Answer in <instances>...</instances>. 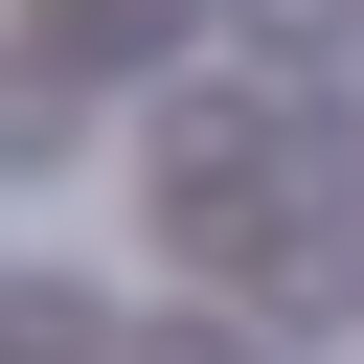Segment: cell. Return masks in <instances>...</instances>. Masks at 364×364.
<instances>
[{
    "label": "cell",
    "mask_w": 364,
    "mask_h": 364,
    "mask_svg": "<svg viewBox=\"0 0 364 364\" xmlns=\"http://www.w3.org/2000/svg\"><path fill=\"white\" fill-rule=\"evenodd\" d=\"M46 46H68V68H159V46H182V0H46Z\"/></svg>",
    "instance_id": "obj_1"
},
{
    "label": "cell",
    "mask_w": 364,
    "mask_h": 364,
    "mask_svg": "<svg viewBox=\"0 0 364 364\" xmlns=\"http://www.w3.org/2000/svg\"><path fill=\"white\" fill-rule=\"evenodd\" d=\"M250 46H273V68H341V46H364V0H250Z\"/></svg>",
    "instance_id": "obj_2"
}]
</instances>
